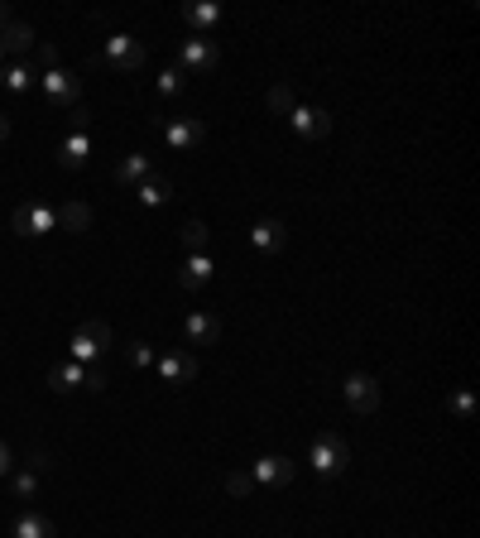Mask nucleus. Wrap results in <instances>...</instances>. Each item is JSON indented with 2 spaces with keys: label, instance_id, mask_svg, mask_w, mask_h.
Returning a JSON list of instances; mask_svg holds the SVG:
<instances>
[{
  "label": "nucleus",
  "instance_id": "nucleus-1",
  "mask_svg": "<svg viewBox=\"0 0 480 538\" xmlns=\"http://www.w3.org/2000/svg\"><path fill=\"white\" fill-rule=\"evenodd\" d=\"M346 462H351V442L341 438V433H322V438L308 447V466L312 476L327 486V481H336L341 471H346Z\"/></svg>",
  "mask_w": 480,
  "mask_h": 538
},
{
  "label": "nucleus",
  "instance_id": "nucleus-2",
  "mask_svg": "<svg viewBox=\"0 0 480 538\" xmlns=\"http://www.w3.org/2000/svg\"><path fill=\"white\" fill-rule=\"evenodd\" d=\"M106 346H111V327L106 322H82L68 342V361H77V366H101L106 361Z\"/></svg>",
  "mask_w": 480,
  "mask_h": 538
},
{
  "label": "nucleus",
  "instance_id": "nucleus-3",
  "mask_svg": "<svg viewBox=\"0 0 480 538\" xmlns=\"http://www.w3.org/2000/svg\"><path fill=\"white\" fill-rule=\"evenodd\" d=\"M48 390L53 394H68V390H106V370L101 366H77V361H58L48 370Z\"/></svg>",
  "mask_w": 480,
  "mask_h": 538
},
{
  "label": "nucleus",
  "instance_id": "nucleus-4",
  "mask_svg": "<svg viewBox=\"0 0 480 538\" xmlns=\"http://www.w3.org/2000/svg\"><path fill=\"white\" fill-rule=\"evenodd\" d=\"M87 159H92V116L77 106L72 111V130L63 135V145H58V164L63 169H82Z\"/></svg>",
  "mask_w": 480,
  "mask_h": 538
},
{
  "label": "nucleus",
  "instance_id": "nucleus-5",
  "mask_svg": "<svg viewBox=\"0 0 480 538\" xmlns=\"http://www.w3.org/2000/svg\"><path fill=\"white\" fill-rule=\"evenodd\" d=\"M144 58H149V49H144L135 34H111L96 63H106V68H116V73H140Z\"/></svg>",
  "mask_w": 480,
  "mask_h": 538
},
{
  "label": "nucleus",
  "instance_id": "nucleus-6",
  "mask_svg": "<svg viewBox=\"0 0 480 538\" xmlns=\"http://www.w3.org/2000/svg\"><path fill=\"white\" fill-rule=\"evenodd\" d=\"M39 92H44L48 106H58V111H77L82 106V82L68 73V68H48V73H39Z\"/></svg>",
  "mask_w": 480,
  "mask_h": 538
},
{
  "label": "nucleus",
  "instance_id": "nucleus-7",
  "mask_svg": "<svg viewBox=\"0 0 480 538\" xmlns=\"http://www.w3.org/2000/svg\"><path fill=\"white\" fill-rule=\"evenodd\" d=\"M341 399H346V409L360 414V418L375 414V409H380V380H375V375H365V370H356V375H346Z\"/></svg>",
  "mask_w": 480,
  "mask_h": 538
},
{
  "label": "nucleus",
  "instance_id": "nucleus-8",
  "mask_svg": "<svg viewBox=\"0 0 480 538\" xmlns=\"http://www.w3.org/2000/svg\"><path fill=\"white\" fill-rule=\"evenodd\" d=\"M10 226H15L20 236H48V231H58V207H53V202H20L15 217H10Z\"/></svg>",
  "mask_w": 480,
  "mask_h": 538
},
{
  "label": "nucleus",
  "instance_id": "nucleus-9",
  "mask_svg": "<svg viewBox=\"0 0 480 538\" xmlns=\"http://www.w3.org/2000/svg\"><path fill=\"white\" fill-rule=\"evenodd\" d=\"M173 68H178V73L183 77H202V73H212L216 68V39H197V34H192V39H183V49H178V63H173Z\"/></svg>",
  "mask_w": 480,
  "mask_h": 538
},
{
  "label": "nucleus",
  "instance_id": "nucleus-10",
  "mask_svg": "<svg viewBox=\"0 0 480 538\" xmlns=\"http://www.w3.org/2000/svg\"><path fill=\"white\" fill-rule=\"evenodd\" d=\"M288 125H293V135H303V140H327V135H332V116H327L322 106H303V101H293Z\"/></svg>",
  "mask_w": 480,
  "mask_h": 538
},
{
  "label": "nucleus",
  "instance_id": "nucleus-11",
  "mask_svg": "<svg viewBox=\"0 0 480 538\" xmlns=\"http://www.w3.org/2000/svg\"><path fill=\"white\" fill-rule=\"evenodd\" d=\"M164 140H168V149L192 154V149L207 140V125L197 121V116H173V121H164Z\"/></svg>",
  "mask_w": 480,
  "mask_h": 538
},
{
  "label": "nucleus",
  "instance_id": "nucleus-12",
  "mask_svg": "<svg viewBox=\"0 0 480 538\" xmlns=\"http://www.w3.org/2000/svg\"><path fill=\"white\" fill-rule=\"evenodd\" d=\"M39 87V68L29 63V58H10L5 68H0V92L5 97H29Z\"/></svg>",
  "mask_w": 480,
  "mask_h": 538
},
{
  "label": "nucleus",
  "instance_id": "nucleus-13",
  "mask_svg": "<svg viewBox=\"0 0 480 538\" xmlns=\"http://www.w3.org/2000/svg\"><path fill=\"white\" fill-rule=\"evenodd\" d=\"M293 471H298V462H288V457H260V462L250 466V481L269 490H284L293 481Z\"/></svg>",
  "mask_w": 480,
  "mask_h": 538
},
{
  "label": "nucleus",
  "instance_id": "nucleus-14",
  "mask_svg": "<svg viewBox=\"0 0 480 538\" xmlns=\"http://www.w3.org/2000/svg\"><path fill=\"white\" fill-rule=\"evenodd\" d=\"M154 366H159V380L164 385H188V380H197V356L192 351H164Z\"/></svg>",
  "mask_w": 480,
  "mask_h": 538
},
{
  "label": "nucleus",
  "instance_id": "nucleus-15",
  "mask_svg": "<svg viewBox=\"0 0 480 538\" xmlns=\"http://www.w3.org/2000/svg\"><path fill=\"white\" fill-rule=\"evenodd\" d=\"M212 255L202 250V255H183V269H178V284H183V294H202L207 284H212Z\"/></svg>",
  "mask_w": 480,
  "mask_h": 538
},
{
  "label": "nucleus",
  "instance_id": "nucleus-16",
  "mask_svg": "<svg viewBox=\"0 0 480 538\" xmlns=\"http://www.w3.org/2000/svg\"><path fill=\"white\" fill-rule=\"evenodd\" d=\"M250 245L260 250V255H279L288 245V231H284V221H274V217H264L250 226Z\"/></svg>",
  "mask_w": 480,
  "mask_h": 538
},
{
  "label": "nucleus",
  "instance_id": "nucleus-17",
  "mask_svg": "<svg viewBox=\"0 0 480 538\" xmlns=\"http://www.w3.org/2000/svg\"><path fill=\"white\" fill-rule=\"evenodd\" d=\"M111 178H116V188H130V193H135L144 178H154V164H149L144 154H120V164Z\"/></svg>",
  "mask_w": 480,
  "mask_h": 538
},
{
  "label": "nucleus",
  "instance_id": "nucleus-18",
  "mask_svg": "<svg viewBox=\"0 0 480 538\" xmlns=\"http://www.w3.org/2000/svg\"><path fill=\"white\" fill-rule=\"evenodd\" d=\"M10 538H58V524L39 510H24L15 514V524H10Z\"/></svg>",
  "mask_w": 480,
  "mask_h": 538
},
{
  "label": "nucleus",
  "instance_id": "nucleus-19",
  "mask_svg": "<svg viewBox=\"0 0 480 538\" xmlns=\"http://www.w3.org/2000/svg\"><path fill=\"white\" fill-rule=\"evenodd\" d=\"M135 197H140L144 212H164L168 202H173V183H168L164 173H154V178H144L140 188H135Z\"/></svg>",
  "mask_w": 480,
  "mask_h": 538
},
{
  "label": "nucleus",
  "instance_id": "nucleus-20",
  "mask_svg": "<svg viewBox=\"0 0 480 538\" xmlns=\"http://www.w3.org/2000/svg\"><path fill=\"white\" fill-rule=\"evenodd\" d=\"M183 25H188L197 39H212V29L221 25V5H212V0H207V5H188V10H183Z\"/></svg>",
  "mask_w": 480,
  "mask_h": 538
},
{
  "label": "nucleus",
  "instance_id": "nucleus-21",
  "mask_svg": "<svg viewBox=\"0 0 480 538\" xmlns=\"http://www.w3.org/2000/svg\"><path fill=\"white\" fill-rule=\"evenodd\" d=\"M0 49H5V58H29V49H34V29L20 25V20H10V25L0 29Z\"/></svg>",
  "mask_w": 480,
  "mask_h": 538
},
{
  "label": "nucleus",
  "instance_id": "nucleus-22",
  "mask_svg": "<svg viewBox=\"0 0 480 538\" xmlns=\"http://www.w3.org/2000/svg\"><path fill=\"white\" fill-rule=\"evenodd\" d=\"M183 337H188L192 346H212L216 337H221V322H216L212 313H188V318H183Z\"/></svg>",
  "mask_w": 480,
  "mask_h": 538
},
{
  "label": "nucleus",
  "instance_id": "nucleus-23",
  "mask_svg": "<svg viewBox=\"0 0 480 538\" xmlns=\"http://www.w3.org/2000/svg\"><path fill=\"white\" fill-rule=\"evenodd\" d=\"M207 245H212V231H207V221H183V250H188V255H202V250H207Z\"/></svg>",
  "mask_w": 480,
  "mask_h": 538
},
{
  "label": "nucleus",
  "instance_id": "nucleus-24",
  "mask_svg": "<svg viewBox=\"0 0 480 538\" xmlns=\"http://www.w3.org/2000/svg\"><path fill=\"white\" fill-rule=\"evenodd\" d=\"M58 226H68V231H87V226H92V207H87V202H68V207H58Z\"/></svg>",
  "mask_w": 480,
  "mask_h": 538
},
{
  "label": "nucleus",
  "instance_id": "nucleus-25",
  "mask_svg": "<svg viewBox=\"0 0 480 538\" xmlns=\"http://www.w3.org/2000/svg\"><path fill=\"white\" fill-rule=\"evenodd\" d=\"M183 82H188V77L178 73V68H164V73L154 77V92H159V101H173L183 92Z\"/></svg>",
  "mask_w": 480,
  "mask_h": 538
},
{
  "label": "nucleus",
  "instance_id": "nucleus-26",
  "mask_svg": "<svg viewBox=\"0 0 480 538\" xmlns=\"http://www.w3.org/2000/svg\"><path fill=\"white\" fill-rule=\"evenodd\" d=\"M10 476H15V500H34V495H39V471H34V466L10 471Z\"/></svg>",
  "mask_w": 480,
  "mask_h": 538
},
{
  "label": "nucleus",
  "instance_id": "nucleus-27",
  "mask_svg": "<svg viewBox=\"0 0 480 538\" xmlns=\"http://www.w3.org/2000/svg\"><path fill=\"white\" fill-rule=\"evenodd\" d=\"M125 361H130L135 370H149L154 361H159V351H154L149 342H130V346H125Z\"/></svg>",
  "mask_w": 480,
  "mask_h": 538
},
{
  "label": "nucleus",
  "instance_id": "nucleus-28",
  "mask_svg": "<svg viewBox=\"0 0 480 538\" xmlns=\"http://www.w3.org/2000/svg\"><path fill=\"white\" fill-rule=\"evenodd\" d=\"M447 409H452L461 423H466V418H476V394H471V390H456L452 399H447Z\"/></svg>",
  "mask_w": 480,
  "mask_h": 538
},
{
  "label": "nucleus",
  "instance_id": "nucleus-29",
  "mask_svg": "<svg viewBox=\"0 0 480 538\" xmlns=\"http://www.w3.org/2000/svg\"><path fill=\"white\" fill-rule=\"evenodd\" d=\"M226 490H231L236 500H245V495L255 490V481H250V471H236V476H226Z\"/></svg>",
  "mask_w": 480,
  "mask_h": 538
},
{
  "label": "nucleus",
  "instance_id": "nucleus-30",
  "mask_svg": "<svg viewBox=\"0 0 480 538\" xmlns=\"http://www.w3.org/2000/svg\"><path fill=\"white\" fill-rule=\"evenodd\" d=\"M269 111L288 116V111H293V92H288V87H274V92H269Z\"/></svg>",
  "mask_w": 480,
  "mask_h": 538
},
{
  "label": "nucleus",
  "instance_id": "nucleus-31",
  "mask_svg": "<svg viewBox=\"0 0 480 538\" xmlns=\"http://www.w3.org/2000/svg\"><path fill=\"white\" fill-rule=\"evenodd\" d=\"M15 471V452H10V442H0V481Z\"/></svg>",
  "mask_w": 480,
  "mask_h": 538
},
{
  "label": "nucleus",
  "instance_id": "nucleus-32",
  "mask_svg": "<svg viewBox=\"0 0 480 538\" xmlns=\"http://www.w3.org/2000/svg\"><path fill=\"white\" fill-rule=\"evenodd\" d=\"M39 63H44V73H48V68H58V53L44 44V49H39Z\"/></svg>",
  "mask_w": 480,
  "mask_h": 538
},
{
  "label": "nucleus",
  "instance_id": "nucleus-33",
  "mask_svg": "<svg viewBox=\"0 0 480 538\" xmlns=\"http://www.w3.org/2000/svg\"><path fill=\"white\" fill-rule=\"evenodd\" d=\"M0 140H10V121L5 116H0Z\"/></svg>",
  "mask_w": 480,
  "mask_h": 538
},
{
  "label": "nucleus",
  "instance_id": "nucleus-34",
  "mask_svg": "<svg viewBox=\"0 0 480 538\" xmlns=\"http://www.w3.org/2000/svg\"><path fill=\"white\" fill-rule=\"evenodd\" d=\"M10 25V10H5V5H0V29Z\"/></svg>",
  "mask_w": 480,
  "mask_h": 538
},
{
  "label": "nucleus",
  "instance_id": "nucleus-35",
  "mask_svg": "<svg viewBox=\"0 0 480 538\" xmlns=\"http://www.w3.org/2000/svg\"><path fill=\"white\" fill-rule=\"evenodd\" d=\"M5 63H10V58H5V49H0V68H5Z\"/></svg>",
  "mask_w": 480,
  "mask_h": 538
}]
</instances>
